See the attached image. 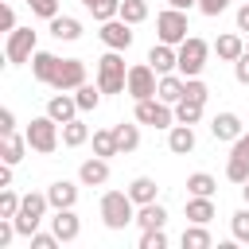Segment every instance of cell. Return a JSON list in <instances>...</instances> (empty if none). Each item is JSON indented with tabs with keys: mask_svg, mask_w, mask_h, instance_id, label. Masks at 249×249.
Masks as SVG:
<instances>
[{
	"mask_svg": "<svg viewBox=\"0 0 249 249\" xmlns=\"http://www.w3.org/2000/svg\"><path fill=\"white\" fill-rule=\"evenodd\" d=\"M132 195L128 191H105L101 195V222L109 226V230H124L128 222H136V214H132Z\"/></svg>",
	"mask_w": 249,
	"mask_h": 249,
	"instance_id": "1",
	"label": "cell"
},
{
	"mask_svg": "<svg viewBox=\"0 0 249 249\" xmlns=\"http://www.w3.org/2000/svg\"><path fill=\"white\" fill-rule=\"evenodd\" d=\"M47 206H51V198H47V191L39 195V191H31V195H23V202H19V214L12 218L16 222V230H19V237H31L35 230H39V222H43V214H47Z\"/></svg>",
	"mask_w": 249,
	"mask_h": 249,
	"instance_id": "2",
	"label": "cell"
},
{
	"mask_svg": "<svg viewBox=\"0 0 249 249\" xmlns=\"http://www.w3.org/2000/svg\"><path fill=\"white\" fill-rule=\"evenodd\" d=\"M206 54H210V43L198 39V35H187L179 43V74L183 78H198L206 70Z\"/></svg>",
	"mask_w": 249,
	"mask_h": 249,
	"instance_id": "3",
	"label": "cell"
},
{
	"mask_svg": "<svg viewBox=\"0 0 249 249\" xmlns=\"http://www.w3.org/2000/svg\"><path fill=\"white\" fill-rule=\"evenodd\" d=\"M124 82H128V70H124L121 51L101 54V58H97V86H101V93H121Z\"/></svg>",
	"mask_w": 249,
	"mask_h": 249,
	"instance_id": "4",
	"label": "cell"
},
{
	"mask_svg": "<svg viewBox=\"0 0 249 249\" xmlns=\"http://www.w3.org/2000/svg\"><path fill=\"white\" fill-rule=\"evenodd\" d=\"M160 89V78H156V66L152 62H136L128 66V82H124V93L132 101H144V97H156Z\"/></svg>",
	"mask_w": 249,
	"mask_h": 249,
	"instance_id": "5",
	"label": "cell"
},
{
	"mask_svg": "<svg viewBox=\"0 0 249 249\" xmlns=\"http://www.w3.org/2000/svg\"><path fill=\"white\" fill-rule=\"evenodd\" d=\"M27 144L35 148V152H43V156H51L54 148H58V121L51 117V113H43V117H35L31 124H27Z\"/></svg>",
	"mask_w": 249,
	"mask_h": 249,
	"instance_id": "6",
	"label": "cell"
},
{
	"mask_svg": "<svg viewBox=\"0 0 249 249\" xmlns=\"http://www.w3.org/2000/svg\"><path fill=\"white\" fill-rule=\"evenodd\" d=\"M187 12H179V8H163L160 16H156V35H160V43H171V47H179L183 39H187Z\"/></svg>",
	"mask_w": 249,
	"mask_h": 249,
	"instance_id": "7",
	"label": "cell"
},
{
	"mask_svg": "<svg viewBox=\"0 0 249 249\" xmlns=\"http://www.w3.org/2000/svg\"><path fill=\"white\" fill-rule=\"evenodd\" d=\"M136 124H152V128H171L175 124V109L160 97H144L136 101Z\"/></svg>",
	"mask_w": 249,
	"mask_h": 249,
	"instance_id": "8",
	"label": "cell"
},
{
	"mask_svg": "<svg viewBox=\"0 0 249 249\" xmlns=\"http://www.w3.org/2000/svg\"><path fill=\"white\" fill-rule=\"evenodd\" d=\"M31 54H35V31H31V27H16V31H8L4 58H8L12 66H23V62H31Z\"/></svg>",
	"mask_w": 249,
	"mask_h": 249,
	"instance_id": "9",
	"label": "cell"
},
{
	"mask_svg": "<svg viewBox=\"0 0 249 249\" xmlns=\"http://www.w3.org/2000/svg\"><path fill=\"white\" fill-rule=\"evenodd\" d=\"M97 35H101V43H105L109 51H128V47H132V23H124L121 16L105 19Z\"/></svg>",
	"mask_w": 249,
	"mask_h": 249,
	"instance_id": "10",
	"label": "cell"
},
{
	"mask_svg": "<svg viewBox=\"0 0 249 249\" xmlns=\"http://www.w3.org/2000/svg\"><path fill=\"white\" fill-rule=\"evenodd\" d=\"M82 82H86V62H82V58H62L51 89H66V93H70V89H78Z\"/></svg>",
	"mask_w": 249,
	"mask_h": 249,
	"instance_id": "11",
	"label": "cell"
},
{
	"mask_svg": "<svg viewBox=\"0 0 249 249\" xmlns=\"http://www.w3.org/2000/svg\"><path fill=\"white\" fill-rule=\"evenodd\" d=\"M51 230L58 233V241H62V245H66V241H78V233H82V222H78L74 206H66V210H54V218H51Z\"/></svg>",
	"mask_w": 249,
	"mask_h": 249,
	"instance_id": "12",
	"label": "cell"
},
{
	"mask_svg": "<svg viewBox=\"0 0 249 249\" xmlns=\"http://www.w3.org/2000/svg\"><path fill=\"white\" fill-rule=\"evenodd\" d=\"M148 62L156 66V74H171V70H179V47H171V43H156V47L148 51Z\"/></svg>",
	"mask_w": 249,
	"mask_h": 249,
	"instance_id": "13",
	"label": "cell"
},
{
	"mask_svg": "<svg viewBox=\"0 0 249 249\" xmlns=\"http://www.w3.org/2000/svg\"><path fill=\"white\" fill-rule=\"evenodd\" d=\"M47 113H51V117H54L58 124H66V121H74V117H78L82 109H78V97H70L66 89H58V93H54V97L47 101Z\"/></svg>",
	"mask_w": 249,
	"mask_h": 249,
	"instance_id": "14",
	"label": "cell"
},
{
	"mask_svg": "<svg viewBox=\"0 0 249 249\" xmlns=\"http://www.w3.org/2000/svg\"><path fill=\"white\" fill-rule=\"evenodd\" d=\"M58 62H62L58 54H51V51H35V54H31V74H35L43 86H51L54 74H58Z\"/></svg>",
	"mask_w": 249,
	"mask_h": 249,
	"instance_id": "15",
	"label": "cell"
},
{
	"mask_svg": "<svg viewBox=\"0 0 249 249\" xmlns=\"http://www.w3.org/2000/svg\"><path fill=\"white\" fill-rule=\"evenodd\" d=\"M183 93H187V78H183V74H160V89H156V97H160V101L179 105V101H183Z\"/></svg>",
	"mask_w": 249,
	"mask_h": 249,
	"instance_id": "16",
	"label": "cell"
},
{
	"mask_svg": "<svg viewBox=\"0 0 249 249\" xmlns=\"http://www.w3.org/2000/svg\"><path fill=\"white\" fill-rule=\"evenodd\" d=\"M210 132H214V140H230V144H233L245 128H241V117H237V113H218V117L210 121Z\"/></svg>",
	"mask_w": 249,
	"mask_h": 249,
	"instance_id": "17",
	"label": "cell"
},
{
	"mask_svg": "<svg viewBox=\"0 0 249 249\" xmlns=\"http://www.w3.org/2000/svg\"><path fill=\"white\" fill-rule=\"evenodd\" d=\"M78 179H82L86 187H101V183H109V160H105V156L86 160V163L78 167Z\"/></svg>",
	"mask_w": 249,
	"mask_h": 249,
	"instance_id": "18",
	"label": "cell"
},
{
	"mask_svg": "<svg viewBox=\"0 0 249 249\" xmlns=\"http://www.w3.org/2000/svg\"><path fill=\"white\" fill-rule=\"evenodd\" d=\"M167 148H171L175 156H187V152H195V128L175 121V124L167 128Z\"/></svg>",
	"mask_w": 249,
	"mask_h": 249,
	"instance_id": "19",
	"label": "cell"
},
{
	"mask_svg": "<svg viewBox=\"0 0 249 249\" xmlns=\"http://www.w3.org/2000/svg\"><path fill=\"white\" fill-rule=\"evenodd\" d=\"M47 198H51V206H54V210H66V206H74V202H78V187H74L70 179H58V183H51V187H47Z\"/></svg>",
	"mask_w": 249,
	"mask_h": 249,
	"instance_id": "20",
	"label": "cell"
},
{
	"mask_svg": "<svg viewBox=\"0 0 249 249\" xmlns=\"http://www.w3.org/2000/svg\"><path fill=\"white\" fill-rule=\"evenodd\" d=\"M214 54H218L222 62H237V58L245 54V43H241V35H233V31L218 35V43H214Z\"/></svg>",
	"mask_w": 249,
	"mask_h": 249,
	"instance_id": "21",
	"label": "cell"
},
{
	"mask_svg": "<svg viewBox=\"0 0 249 249\" xmlns=\"http://www.w3.org/2000/svg\"><path fill=\"white\" fill-rule=\"evenodd\" d=\"M210 218H214V198H210V195H191V198H187V222L206 226Z\"/></svg>",
	"mask_w": 249,
	"mask_h": 249,
	"instance_id": "22",
	"label": "cell"
},
{
	"mask_svg": "<svg viewBox=\"0 0 249 249\" xmlns=\"http://www.w3.org/2000/svg\"><path fill=\"white\" fill-rule=\"evenodd\" d=\"M0 140H4V144H0V156H4V163H12V167H16V163L23 160V152L31 148L27 136H16V132H4Z\"/></svg>",
	"mask_w": 249,
	"mask_h": 249,
	"instance_id": "23",
	"label": "cell"
},
{
	"mask_svg": "<svg viewBox=\"0 0 249 249\" xmlns=\"http://www.w3.org/2000/svg\"><path fill=\"white\" fill-rule=\"evenodd\" d=\"M156 179H148V175H136L132 183H128V195H132V202L136 206H144V202H156Z\"/></svg>",
	"mask_w": 249,
	"mask_h": 249,
	"instance_id": "24",
	"label": "cell"
},
{
	"mask_svg": "<svg viewBox=\"0 0 249 249\" xmlns=\"http://www.w3.org/2000/svg\"><path fill=\"white\" fill-rule=\"evenodd\" d=\"M51 35H54V39H66V43H74V39L82 35V23H78L74 16H54V19H51Z\"/></svg>",
	"mask_w": 249,
	"mask_h": 249,
	"instance_id": "25",
	"label": "cell"
},
{
	"mask_svg": "<svg viewBox=\"0 0 249 249\" xmlns=\"http://www.w3.org/2000/svg\"><path fill=\"white\" fill-rule=\"evenodd\" d=\"M86 140H89V124H86V121L74 117V121L62 124V144H66V148H82Z\"/></svg>",
	"mask_w": 249,
	"mask_h": 249,
	"instance_id": "26",
	"label": "cell"
},
{
	"mask_svg": "<svg viewBox=\"0 0 249 249\" xmlns=\"http://www.w3.org/2000/svg\"><path fill=\"white\" fill-rule=\"evenodd\" d=\"M163 222H167V210H163L160 202H144L140 214H136V226H140V230H156V226H163Z\"/></svg>",
	"mask_w": 249,
	"mask_h": 249,
	"instance_id": "27",
	"label": "cell"
},
{
	"mask_svg": "<svg viewBox=\"0 0 249 249\" xmlns=\"http://www.w3.org/2000/svg\"><path fill=\"white\" fill-rule=\"evenodd\" d=\"M113 136H117V152H136L140 148V128L136 124H113Z\"/></svg>",
	"mask_w": 249,
	"mask_h": 249,
	"instance_id": "28",
	"label": "cell"
},
{
	"mask_svg": "<svg viewBox=\"0 0 249 249\" xmlns=\"http://www.w3.org/2000/svg\"><path fill=\"white\" fill-rule=\"evenodd\" d=\"M82 4H86V12H89L97 23H105V19L121 16V0H82Z\"/></svg>",
	"mask_w": 249,
	"mask_h": 249,
	"instance_id": "29",
	"label": "cell"
},
{
	"mask_svg": "<svg viewBox=\"0 0 249 249\" xmlns=\"http://www.w3.org/2000/svg\"><path fill=\"white\" fill-rule=\"evenodd\" d=\"M93 156H105V160H109V156H121L113 128H97V132H93Z\"/></svg>",
	"mask_w": 249,
	"mask_h": 249,
	"instance_id": "30",
	"label": "cell"
},
{
	"mask_svg": "<svg viewBox=\"0 0 249 249\" xmlns=\"http://www.w3.org/2000/svg\"><path fill=\"white\" fill-rule=\"evenodd\" d=\"M183 249H210V233H206V226L191 222V226L183 230Z\"/></svg>",
	"mask_w": 249,
	"mask_h": 249,
	"instance_id": "31",
	"label": "cell"
},
{
	"mask_svg": "<svg viewBox=\"0 0 249 249\" xmlns=\"http://www.w3.org/2000/svg\"><path fill=\"white\" fill-rule=\"evenodd\" d=\"M121 19L124 23H144L148 19V0H121Z\"/></svg>",
	"mask_w": 249,
	"mask_h": 249,
	"instance_id": "32",
	"label": "cell"
},
{
	"mask_svg": "<svg viewBox=\"0 0 249 249\" xmlns=\"http://www.w3.org/2000/svg\"><path fill=\"white\" fill-rule=\"evenodd\" d=\"M74 97H78V109H82V113H89V109H97V101H101V86L82 82V86L74 89Z\"/></svg>",
	"mask_w": 249,
	"mask_h": 249,
	"instance_id": "33",
	"label": "cell"
},
{
	"mask_svg": "<svg viewBox=\"0 0 249 249\" xmlns=\"http://www.w3.org/2000/svg\"><path fill=\"white\" fill-rule=\"evenodd\" d=\"M198 117H202V101L183 97V101L175 105V121H179V124H198Z\"/></svg>",
	"mask_w": 249,
	"mask_h": 249,
	"instance_id": "34",
	"label": "cell"
},
{
	"mask_svg": "<svg viewBox=\"0 0 249 249\" xmlns=\"http://www.w3.org/2000/svg\"><path fill=\"white\" fill-rule=\"evenodd\" d=\"M187 191L191 195H214L218 191V179L206 175V171H195V175H187Z\"/></svg>",
	"mask_w": 249,
	"mask_h": 249,
	"instance_id": "35",
	"label": "cell"
},
{
	"mask_svg": "<svg viewBox=\"0 0 249 249\" xmlns=\"http://www.w3.org/2000/svg\"><path fill=\"white\" fill-rule=\"evenodd\" d=\"M226 179H230V183H245V179H249V156H237V152H230Z\"/></svg>",
	"mask_w": 249,
	"mask_h": 249,
	"instance_id": "36",
	"label": "cell"
},
{
	"mask_svg": "<svg viewBox=\"0 0 249 249\" xmlns=\"http://www.w3.org/2000/svg\"><path fill=\"white\" fill-rule=\"evenodd\" d=\"M19 202H23V195H16L12 187H0V218H16Z\"/></svg>",
	"mask_w": 249,
	"mask_h": 249,
	"instance_id": "37",
	"label": "cell"
},
{
	"mask_svg": "<svg viewBox=\"0 0 249 249\" xmlns=\"http://www.w3.org/2000/svg\"><path fill=\"white\" fill-rule=\"evenodd\" d=\"M230 230H233V241H245V245H249V206H241V210L230 218Z\"/></svg>",
	"mask_w": 249,
	"mask_h": 249,
	"instance_id": "38",
	"label": "cell"
},
{
	"mask_svg": "<svg viewBox=\"0 0 249 249\" xmlns=\"http://www.w3.org/2000/svg\"><path fill=\"white\" fill-rule=\"evenodd\" d=\"M163 245H167L163 226H156V230H144V233H140V249H163Z\"/></svg>",
	"mask_w": 249,
	"mask_h": 249,
	"instance_id": "39",
	"label": "cell"
},
{
	"mask_svg": "<svg viewBox=\"0 0 249 249\" xmlns=\"http://www.w3.org/2000/svg\"><path fill=\"white\" fill-rule=\"evenodd\" d=\"M183 97H191V101H202V105H206L210 89H206V82H202V78H187V93H183Z\"/></svg>",
	"mask_w": 249,
	"mask_h": 249,
	"instance_id": "40",
	"label": "cell"
},
{
	"mask_svg": "<svg viewBox=\"0 0 249 249\" xmlns=\"http://www.w3.org/2000/svg\"><path fill=\"white\" fill-rule=\"evenodd\" d=\"M27 8L35 16H43V19H54L58 16V0H27Z\"/></svg>",
	"mask_w": 249,
	"mask_h": 249,
	"instance_id": "41",
	"label": "cell"
},
{
	"mask_svg": "<svg viewBox=\"0 0 249 249\" xmlns=\"http://www.w3.org/2000/svg\"><path fill=\"white\" fill-rule=\"evenodd\" d=\"M54 245H62L54 230H51V233H39V230L31 233V249H54Z\"/></svg>",
	"mask_w": 249,
	"mask_h": 249,
	"instance_id": "42",
	"label": "cell"
},
{
	"mask_svg": "<svg viewBox=\"0 0 249 249\" xmlns=\"http://www.w3.org/2000/svg\"><path fill=\"white\" fill-rule=\"evenodd\" d=\"M230 8V0H198V12L202 16H222Z\"/></svg>",
	"mask_w": 249,
	"mask_h": 249,
	"instance_id": "43",
	"label": "cell"
},
{
	"mask_svg": "<svg viewBox=\"0 0 249 249\" xmlns=\"http://www.w3.org/2000/svg\"><path fill=\"white\" fill-rule=\"evenodd\" d=\"M233 78H237L241 86H249V51H245V54L233 62Z\"/></svg>",
	"mask_w": 249,
	"mask_h": 249,
	"instance_id": "44",
	"label": "cell"
},
{
	"mask_svg": "<svg viewBox=\"0 0 249 249\" xmlns=\"http://www.w3.org/2000/svg\"><path fill=\"white\" fill-rule=\"evenodd\" d=\"M0 31H16V12H12V4H0Z\"/></svg>",
	"mask_w": 249,
	"mask_h": 249,
	"instance_id": "45",
	"label": "cell"
},
{
	"mask_svg": "<svg viewBox=\"0 0 249 249\" xmlns=\"http://www.w3.org/2000/svg\"><path fill=\"white\" fill-rule=\"evenodd\" d=\"M4 132H16V117H12V109H0V136Z\"/></svg>",
	"mask_w": 249,
	"mask_h": 249,
	"instance_id": "46",
	"label": "cell"
},
{
	"mask_svg": "<svg viewBox=\"0 0 249 249\" xmlns=\"http://www.w3.org/2000/svg\"><path fill=\"white\" fill-rule=\"evenodd\" d=\"M237 31H249V4L237 8Z\"/></svg>",
	"mask_w": 249,
	"mask_h": 249,
	"instance_id": "47",
	"label": "cell"
},
{
	"mask_svg": "<svg viewBox=\"0 0 249 249\" xmlns=\"http://www.w3.org/2000/svg\"><path fill=\"white\" fill-rule=\"evenodd\" d=\"M233 152H237V156H249V132H241V136L233 140Z\"/></svg>",
	"mask_w": 249,
	"mask_h": 249,
	"instance_id": "48",
	"label": "cell"
},
{
	"mask_svg": "<svg viewBox=\"0 0 249 249\" xmlns=\"http://www.w3.org/2000/svg\"><path fill=\"white\" fill-rule=\"evenodd\" d=\"M0 187H12V163L0 167Z\"/></svg>",
	"mask_w": 249,
	"mask_h": 249,
	"instance_id": "49",
	"label": "cell"
},
{
	"mask_svg": "<svg viewBox=\"0 0 249 249\" xmlns=\"http://www.w3.org/2000/svg\"><path fill=\"white\" fill-rule=\"evenodd\" d=\"M171 8H179V12H187V8H198V0H167Z\"/></svg>",
	"mask_w": 249,
	"mask_h": 249,
	"instance_id": "50",
	"label": "cell"
},
{
	"mask_svg": "<svg viewBox=\"0 0 249 249\" xmlns=\"http://www.w3.org/2000/svg\"><path fill=\"white\" fill-rule=\"evenodd\" d=\"M241 195H245V206H249V179L241 183Z\"/></svg>",
	"mask_w": 249,
	"mask_h": 249,
	"instance_id": "51",
	"label": "cell"
},
{
	"mask_svg": "<svg viewBox=\"0 0 249 249\" xmlns=\"http://www.w3.org/2000/svg\"><path fill=\"white\" fill-rule=\"evenodd\" d=\"M245 51H249V43H245Z\"/></svg>",
	"mask_w": 249,
	"mask_h": 249,
	"instance_id": "52",
	"label": "cell"
}]
</instances>
